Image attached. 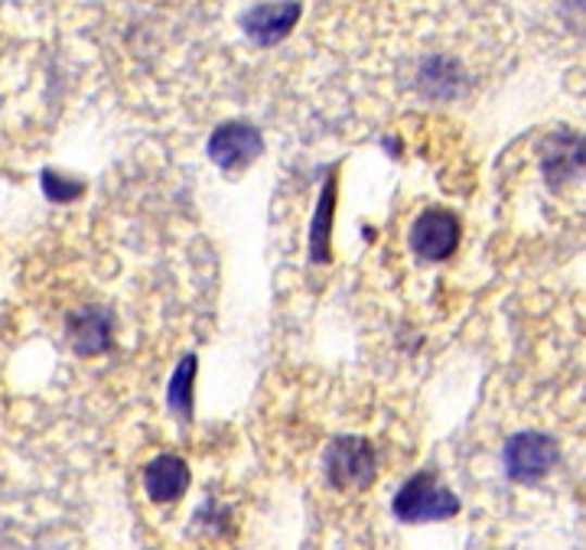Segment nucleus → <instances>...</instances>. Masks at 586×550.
I'll list each match as a JSON object with an SVG mask.
<instances>
[{
	"label": "nucleus",
	"instance_id": "6",
	"mask_svg": "<svg viewBox=\"0 0 586 550\" xmlns=\"http://www.w3.org/2000/svg\"><path fill=\"white\" fill-rule=\"evenodd\" d=\"M264 150V140L261 134L251 127V124H225L212 134L209 140V153L219 166L225 170H238V166H248L258 153Z\"/></svg>",
	"mask_w": 586,
	"mask_h": 550
},
{
	"label": "nucleus",
	"instance_id": "1",
	"mask_svg": "<svg viewBox=\"0 0 586 550\" xmlns=\"http://www.w3.org/2000/svg\"><path fill=\"white\" fill-rule=\"evenodd\" d=\"M460 512V502L450 489H440L437 479L431 473H421L414 476L395 499V515L401 522H440V518H450Z\"/></svg>",
	"mask_w": 586,
	"mask_h": 550
},
{
	"label": "nucleus",
	"instance_id": "3",
	"mask_svg": "<svg viewBox=\"0 0 586 550\" xmlns=\"http://www.w3.org/2000/svg\"><path fill=\"white\" fill-rule=\"evenodd\" d=\"M326 476L336 489H362L375 479V457L365 440H339L326 453Z\"/></svg>",
	"mask_w": 586,
	"mask_h": 550
},
{
	"label": "nucleus",
	"instance_id": "8",
	"mask_svg": "<svg viewBox=\"0 0 586 550\" xmlns=\"http://www.w3.org/2000/svg\"><path fill=\"white\" fill-rule=\"evenodd\" d=\"M108 320H104V313H95V310H88V313H78L75 320H72V346L82 352V355H98L104 346H108Z\"/></svg>",
	"mask_w": 586,
	"mask_h": 550
},
{
	"label": "nucleus",
	"instance_id": "4",
	"mask_svg": "<svg viewBox=\"0 0 586 550\" xmlns=\"http://www.w3.org/2000/svg\"><path fill=\"white\" fill-rule=\"evenodd\" d=\"M457 241H460V222L447 209H427L424 215H417L411 228V248L424 261L450 258L457 251Z\"/></svg>",
	"mask_w": 586,
	"mask_h": 550
},
{
	"label": "nucleus",
	"instance_id": "10",
	"mask_svg": "<svg viewBox=\"0 0 586 550\" xmlns=\"http://www.w3.org/2000/svg\"><path fill=\"white\" fill-rule=\"evenodd\" d=\"M46 183V192H49V199H75L78 192H82V186H65V179H59V176H52V173H46L42 176Z\"/></svg>",
	"mask_w": 586,
	"mask_h": 550
},
{
	"label": "nucleus",
	"instance_id": "5",
	"mask_svg": "<svg viewBox=\"0 0 586 550\" xmlns=\"http://www.w3.org/2000/svg\"><path fill=\"white\" fill-rule=\"evenodd\" d=\"M297 20H300V3L297 0H271V3H254L251 10H245L241 29L258 46H274L294 29Z\"/></svg>",
	"mask_w": 586,
	"mask_h": 550
},
{
	"label": "nucleus",
	"instance_id": "7",
	"mask_svg": "<svg viewBox=\"0 0 586 550\" xmlns=\"http://www.w3.org/2000/svg\"><path fill=\"white\" fill-rule=\"evenodd\" d=\"M189 470L179 457H160L144 473V489L153 502H173L186 492Z\"/></svg>",
	"mask_w": 586,
	"mask_h": 550
},
{
	"label": "nucleus",
	"instance_id": "9",
	"mask_svg": "<svg viewBox=\"0 0 586 550\" xmlns=\"http://www.w3.org/2000/svg\"><path fill=\"white\" fill-rule=\"evenodd\" d=\"M192 375H196V362L192 359H183L179 372L173 375V385H170V404L173 411L179 414H189L192 411Z\"/></svg>",
	"mask_w": 586,
	"mask_h": 550
},
{
	"label": "nucleus",
	"instance_id": "2",
	"mask_svg": "<svg viewBox=\"0 0 586 550\" xmlns=\"http://www.w3.org/2000/svg\"><path fill=\"white\" fill-rule=\"evenodd\" d=\"M506 473L515 479V483H538L545 479L554 463L561 460L558 453V443L548 437V434H519L506 443Z\"/></svg>",
	"mask_w": 586,
	"mask_h": 550
}]
</instances>
